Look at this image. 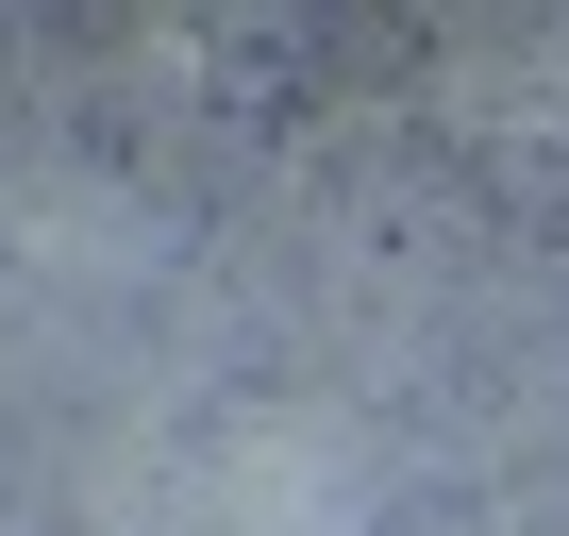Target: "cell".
<instances>
[]
</instances>
